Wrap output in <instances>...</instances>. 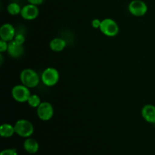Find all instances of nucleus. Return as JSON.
Segmentation results:
<instances>
[{
    "mask_svg": "<svg viewBox=\"0 0 155 155\" xmlns=\"http://www.w3.org/2000/svg\"><path fill=\"white\" fill-rule=\"evenodd\" d=\"M39 11L37 5H32L29 3L28 5H26L21 9V15L22 18L27 21H33L35 20L39 16Z\"/></svg>",
    "mask_w": 155,
    "mask_h": 155,
    "instance_id": "obj_8",
    "label": "nucleus"
},
{
    "mask_svg": "<svg viewBox=\"0 0 155 155\" xmlns=\"http://www.w3.org/2000/svg\"><path fill=\"white\" fill-rule=\"evenodd\" d=\"M7 52L9 54V56H11L12 58H19L24 54V48L23 45L18 43L13 39V40L8 42Z\"/></svg>",
    "mask_w": 155,
    "mask_h": 155,
    "instance_id": "obj_10",
    "label": "nucleus"
},
{
    "mask_svg": "<svg viewBox=\"0 0 155 155\" xmlns=\"http://www.w3.org/2000/svg\"><path fill=\"white\" fill-rule=\"evenodd\" d=\"M0 155H18V152L15 148H8L2 151Z\"/></svg>",
    "mask_w": 155,
    "mask_h": 155,
    "instance_id": "obj_18",
    "label": "nucleus"
},
{
    "mask_svg": "<svg viewBox=\"0 0 155 155\" xmlns=\"http://www.w3.org/2000/svg\"><path fill=\"white\" fill-rule=\"evenodd\" d=\"M8 47V42L1 39L0 40V52L3 53L5 51H7Z\"/></svg>",
    "mask_w": 155,
    "mask_h": 155,
    "instance_id": "obj_19",
    "label": "nucleus"
},
{
    "mask_svg": "<svg viewBox=\"0 0 155 155\" xmlns=\"http://www.w3.org/2000/svg\"><path fill=\"white\" fill-rule=\"evenodd\" d=\"M15 133V126L10 124H3L0 127V136L3 138H10Z\"/></svg>",
    "mask_w": 155,
    "mask_h": 155,
    "instance_id": "obj_14",
    "label": "nucleus"
},
{
    "mask_svg": "<svg viewBox=\"0 0 155 155\" xmlns=\"http://www.w3.org/2000/svg\"><path fill=\"white\" fill-rule=\"evenodd\" d=\"M16 35L15 29L12 24L6 23L2 25L0 28V38L2 40L9 42L15 39Z\"/></svg>",
    "mask_w": 155,
    "mask_h": 155,
    "instance_id": "obj_9",
    "label": "nucleus"
},
{
    "mask_svg": "<svg viewBox=\"0 0 155 155\" xmlns=\"http://www.w3.org/2000/svg\"><path fill=\"white\" fill-rule=\"evenodd\" d=\"M30 95L29 88L23 84L16 85L12 89V98L19 103L27 102Z\"/></svg>",
    "mask_w": 155,
    "mask_h": 155,
    "instance_id": "obj_5",
    "label": "nucleus"
},
{
    "mask_svg": "<svg viewBox=\"0 0 155 155\" xmlns=\"http://www.w3.org/2000/svg\"><path fill=\"white\" fill-rule=\"evenodd\" d=\"M24 148L29 154H36L39 151V145L37 141L33 138H27L24 142Z\"/></svg>",
    "mask_w": 155,
    "mask_h": 155,
    "instance_id": "obj_12",
    "label": "nucleus"
},
{
    "mask_svg": "<svg viewBox=\"0 0 155 155\" xmlns=\"http://www.w3.org/2000/svg\"><path fill=\"white\" fill-rule=\"evenodd\" d=\"M27 2H28L30 4H32V5H42V3L44 2V1L45 0H27Z\"/></svg>",
    "mask_w": 155,
    "mask_h": 155,
    "instance_id": "obj_21",
    "label": "nucleus"
},
{
    "mask_svg": "<svg viewBox=\"0 0 155 155\" xmlns=\"http://www.w3.org/2000/svg\"><path fill=\"white\" fill-rule=\"evenodd\" d=\"M27 103H28V104L30 107H33V108H37L40 105L42 101H41V99L39 95H36V94H33V95H30V98H29L28 101H27Z\"/></svg>",
    "mask_w": 155,
    "mask_h": 155,
    "instance_id": "obj_16",
    "label": "nucleus"
},
{
    "mask_svg": "<svg viewBox=\"0 0 155 155\" xmlns=\"http://www.w3.org/2000/svg\"><path fill=\"white\" fill-rule=\"evenodd\" d=\"M100 31L106 36L114 37L119 33V26L114 20L111 18H105L101 21Z\"/></svg>",
    "mask_w": 155,
    "mask_h": 155,
    "instance_id": "obj_4",
    "label": "nucleus"
},
{
    "mask_svg": "<svg viewBox=\"0 0 155 155\" xmlns=\"http://www.w3.org/2000/svg\"><path fill=\"white\" fill-rule=\"evenodd\" d=\"M15 133L23 138H29L33 135L34 127L30 121L25 119L18 120L15 125Z\"/></svg>",
    "mask_w": 155,
    "mask_h": 155,
    "instance_id": "obj_2",
    "label": "nucleus"
},
{
    "mask_svg": "<svg viewBox=\"0 0 155 155\" xmlns=\"http://www.w3.org/2000/svg\"><path fill=\"white\" fill-rule=\"evenodd\" d=\"M20 80L21 84L24 85L29 89L36 87L40 81V79L36 71L30 68H27L21 71L20 74Z\"/></svg>",
    "mask_w": 155,
    "mask_h": 155,
    "instance_id": "obj_1",
    "label": "nucleus"
},
{
    "mask_svg": "<svg viewBox=\"0 0 155 155\" xmlns=\"http://www.w3.org/2000/svg\"><path fill=\"white\" fill-rule=\"evenodd\" d=\"M142 117L146 122L155 124V106L153 104H145L142 109Z\"/></svg>",
    "mask_w": 155,
    "mask_h": 155,
    "instance_id": "obj_11",
    "label": "nucleus"
},
{
    "mask_svg": "<svg viewBox=\"0 0 155 155\" xmlns=\"http://www.w3.org/2000/svg\"><path fill=\"white\" fill-rule=\"evenodd\" d=\"M36 114L41 120L48 121L53 117L54 107L51 103L48 101H42L40 105L36 108Z\"/></svg>",
    "mask_w": 155,
    "mask_h": 155,
    "instance_id": "obj_7",
    "label": "nucleus"
},
{
    "mask_svg": "<svg viewBox=\"0 0 155 155\" xmlns=\"http://www.w3.org/2000/svg\"><path fill=\"white\" fill-rule=\"evenodd\" d=\"M11 1H15V0H11Z\"/></svg>",
    "mask_w": 155,
    "mask_h": 155,
    "instance_id": "obj_22",
    "label": "nucleus"
},
{
    "mask_svg": "<svg viewBox=\"0 0 155 155\" xmlns=\"http://www.w3.org/2000/svg\"><path fill=\"white\" fill-rule=\"evenodd\" d=\"M92 26L93 28L95 29H99L100 27H101V21H100L99 19H93L92 21Z\"/></svg>",
    "mask_w": 155,
    "mask_h": 155,
    "instance_id": "obj_20",
    "label": "nucleus"
},
{
    "mask_svg": "<svg viewBox=\"0 0 155 155\" xmlns=\"http://www.w3.org/2000/svg\"><path fill=\"white\" fill-rule=\"evenodd\" d=\"M128 10L135 17H142L148 12V5L142 0H133L128 5Z\"/></svg>",
    "mask_w": 155,
    "mask_h": 155,
    "instance_id": "obj_6",
    "label": "nucleus"
},
{
    "mask_svg": "<svg viewBox=\"0 0 155 155\" xmlns=\"http://www.w3.org/2000/svg\"><path fill=\"white\" fill-rule=\"evenodd\" d=\"M66 41L64 39H61V38H54L49 42V47L51 50L53 51H55V52H59V51H63L66 48Z\"/></svg>",
    "mask_w": 155,
    "mask_h": 155,
    "instance_id": "obj_13",
    "label": "nucleus"
},
{
    "mask_svg": "<svg viewBox=\"0 0 155 155\" xmlns=\"http://www.w3.org/2000/svg\"><path fill=\"white\" fill-rule=\"evenodd\" d=\"M14 40L21 45H24V43L25 42V36L22 33H16Z\"/></svg>",
    "mask_w": 155,
    "mask_h": 155,
    "instance_id": "obj_17",
    "label": "nucleus"
},
{
    "mask_svg": "<svg viewBox=\"0 0 155 155\" xmlns=\"http://www.w3.org/2000/svg\"><path fill=\"white\" fill-rule=\"evenodd\" d=\"M60 74L57 69L54 68H47L44 70L41 75V80L45 86L48 87L54 86L58 83Z\"/></svg>",
    "mask_w": 155,
    "mask_h": 155,
    "instance_id": "obj_3",
    "label": "nucleus"
},
{
    "mask_svg": "<svg viewBox=\"0 0 155 155\" xmlns=\"http://www.w3.org/2000/svg\"><path fill=\"white\" fill-rule=\"evenodd\" d=\"M21 9H22V8L20 6V5L17 2H14L9 3L7 6L8 13L12 16H16V15L21 14Z\"/></svg>",
    "mask_w": 155,
    "mask_h": 155,
    "instance_id": "obj_15",
    "label": "nucleus"
}]
</instances>
